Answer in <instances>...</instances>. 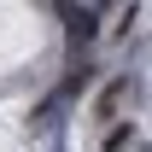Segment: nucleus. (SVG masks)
<instances>
[{
    "label": "nucleus",
    "mask_w": 152,
    "mask_h": 152,
    "mask_svg": "<svg viewBox=\"0 0 152 152\" xmlns=\"http://www.w3.org/2000/svg\"><path fill=\"white\" fill-rule=\"evenodd\" d=\"M64 18H70V29H64V41H70V53H82V47H94V41H99V12H94V6H82V12L70 6Z\"/></svg>",
    "instance_id": "obj_2"
},
{
    "label": "nucleus",
    "mask_w": 152,
    "mask_h": 152,
    "mask_svg": "<svg viewBox=\"0 0 152 152\" xmlns=\"http://www.w3.org/2000/svg\"><path fill=\"white\" fill-rule=\"evenodd\" d=\"M94 82H99V64H94V58H82V64H76V70L64 76V94H88Z\"/></svg>",
    "instance_id": "obj_4"
},
{
    "label": "nucleus",
    "mask_w": 152,
    "mask_h": 152,
    "mask_svg": "<svg viewBox=\"0 0 152 152\" xmlns=\"http://www.w3.org/2000/svg\"><path fill=\"white\" fill-rule=\"evenodd\" d=\"M134 18H140V6H123V12H117V35H129V29H134Z\"/></svg>",
    "instance_id": "obj_5"
},
{
    "label": "nucleus",
    "mask_w": 152,
    "mask_h": 152,
    "mask_svg": "<svg viewBox=\"0 0 152 152\" xmlns=\"http://www.w3.org/2000/svg\"><path fill=\"white\" fill-rule=\"evenodd\" d=\"M140 146V129H134V117H117L111 129H105V140H99V152H134Z\"/></svg>",
    "instance_id": "obj_3"
},
{
    "label": "nucleus",
    "mask_w": 152,
    "mask_h": 152,
    "mask_svg": "<svg viewBox=\"0 0 152 152\" xmlns=\"http://www.w3.org/2000/svg\"><path fill=\"white\" fill-rule=\"evenodd\" d=\"M129 99H134V76H111V82L99 88V99H94V123H105V129H111L117 111H123Z\"/></svg>",
    "instance_id": "obj_1"
}]
</instances>
